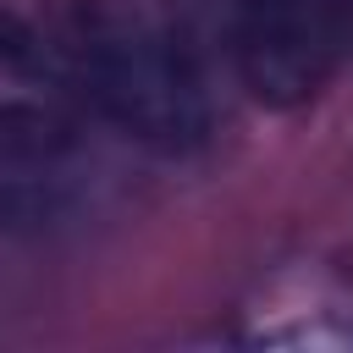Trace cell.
Wrapping results in <instances>:
<instances>
[{
  "label": "cell",
  "mask_w": 353,
  "mask_h": 353,
  "mask_svg": "<svg viewBox=\"0 0 353 353\" xmlns=\"http://www.w3.org/2000/svg\"><path fill=\"white\" fill-rule=\"evenodd\" d=\"M83 110V77L17 17L0 11V149L55 154L72 143Z\"/></svg>",
  "instance_id": "cell-3"
},
{
  "label": "cell",
  "mask_w": 353,
  "mask_h": 353,
  "mask_svg": "<svg viewBox=\"0 0 353 353\" xmlns=\"http://www.w3.org/2000/svg\"><path fill=\"white\" fill-rule=\"evenodd\" d=\"M83 94L143 149L188 154L215 132L204 61L182 28L143 0L94 6L77 33Z\"/></svg>",
  "instance_id": "cell-1"
},
{
  "label": "cell",
  "mask_w": 353,
  "mask_h": 353,
  "mask_svg": "<svg viewBox=\"0 0 353 353\" xmlns=\"http://www.w3.org/2000/svg\"><path fill=\"white\" fill-rule=\"evenodd\" d=\"M221 28L248 99L298 110L336 72L347 0H221Z\"/></svg>",
  "instance_id": "cell-2"
}]
</instances>
